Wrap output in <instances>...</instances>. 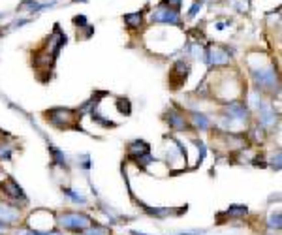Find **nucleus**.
Here are the masks:
<instances>
[{"instance_id": "obj_1", "label": "nucleus", "mask_w": 282, "mask_h": 235, "mask_svg": "<svg viewBox=\"0 0 282 235\" xmlns=\"http://www.w3.org/2000/svg\"><path fill=\"white\" fill-rule=\"evenodd\" d=\"M55 222H57V228H59L60 231L79 235L91 226L92 222H94V218H92L89 213H85V211L62 209V211H57V213H55Z\"/></svg>"}, {"instance_id": "obj_2", "label": "nucleus", "mask_w": 282, "mask_h": 235, "mask_svg": "<svg viewBox=\"0 0 282 235\" xmlns=\"http://www.w3.org/2000/svg\"><path fill=\"white\" fill-rule=\"evenodd\" d=\"M250 75L254 81V87L260 92H278V74L273 64L260 68H250Z\"/></svg>"}, {"instance_id": "obj_3", "label": "nucleus", "mask_w": 282, "mask_h": 235, "mask_svg": "<svg viewBox=\"0 0 282 235\" xmlns=\"http://www.w3.org/2000/svg\"><path fill=\"white\" fill-rule=\"evenodd\" d=\"M0 198H4V200H8L10 203H13V205H17L21 209H26L30 205V200L25 194L23 186L10 175L4 177V181L0 182Z\"/></svg>"}, {"instance_id": "obj_4", "label": "nucleus", "mask_w": 282, "mask_h": 235, "mask_svg": "<svg viewBox=\"0 0 282 235\" xmlns=\"http://www.w3.org/2000/svg\"><path fill=\"white\" fill-rule=\"evenodd\" d=\"M46 121L53 126L60 128V130H70V128H77V121L81 119L77 109L68 108H53L46 111Z\"/></svg>"}, {"instance_id": "obj_5", "label": "nucleus", "mask_w": 282, "mask_h": 235, "mask_svg": "<svg viewBox=\"0 0 282 235\" xmlns=\"http://www.w3.org/2000/svg\"><path fill=\"white\" fill-rule=\"evenodd\" d=\"M205 61H207V64L213 68H224V66H230L231 55L224 45L211 43V45L207 47V51H205Z\"/></svg>"}, {"instance_id": "obj_6", "label": "nucleus", "mask_w": 282, "mask_h": 235, "mask_svg": "<svg viewBox=\"0 0 282 235\" xmlns=\"http://www.w3.org/2000/svg\"><path fill=\"white\" fill-rule=\"evenodd\" d=\"M0 220L10 224L12 228H15V226H21V224H23L25 213H23V209L21 207L10 203L8 200H4V198H0Z\"/></svg>"}, {"instance_id": "obj_7", "label": "nucleus", "mask_w": 282, "mask_h": 235, "mask_svg": "<svg viewBox=\"0 0 282 235\" xmlns=\"http://www.w3.org/2000/svg\"><path fill=\"white\" fill-rule=\"evenodd\" d=\"M164 121L168 122V126H170L171 130H175V132H188V130H190L186 113H184L179 106H175V104L164 113Z\"/></svg>"}, {"instance_id": "obj_8", "label": "nucleus", "mask_w": 282, "mask_h": 235, "mask_svg": "<svg viewBox=\"0 0 282 235\" xmlns=\"http://www.w3.org/2000/svg\"><path fill=\"white\" fill-rule=\"evenodd\" d=\"M249 216V207L247 205H241V203H235V205H230L228 209H224L217 215V224H226V222H233V220H243Z\"/></svg>"}, {"instance_id": "obj_9", "label": "nucleus", "mask_w": 282, "mask_h": 235, "mask_svg": "<svg viewBox=\"0 0 282 235\" xmlns=\"http://www.w3.org/2000/svg\"><path fill=\"white\" fill-rule=\"evenodd\" d=\"M141 207H143L145 215L152 216V218H156V220H166L168 216H179L183 215V213H186L188 211V207L184 205V207H149V205H145V203H139Z\"/></svg>"}, {"instance_id": "obj_10", "label": "nucleus", "mask_w": 282, "mask_h": 235, "mask_svg": "<svg viewBox=\"0 0 282 235\" xmlns=\"http://www.w3.org/2000/svg\"><path fill=\"white\" fill-rule=\"evenodd\" d=\"M152 23H164V25H181V15H179L177 10L168 6L158 8L156 12L152 14Z\"/></svg>"}, {"instance_id": "obj_11", "label": "nucleus", "mask_w": 282, "mask_h": 235, "mask_svg": "<svg viewBox=\"0 0 282 235\" xmlns=\"http://www.w3.org/2000/svg\"><path fill=\"white\" fill-rule=\"evenodd\" d=\"M186 117H188L190 130H209L211 119L205 113H199V111H188Z\"/></svg>"}, {"instance_id": "obj_12", "label": "nucleus", "mask_w": 282, "mask_h": 235, "mask_svg": "<svg viewBox=\"0 0 282 235\" xmlns=\"http://www.w3.org/2000/svg\"><path fill=\"white\" fill-rule=\"evenodd\" d=\"M188 74H190V64L184 61H177L175 64H173V68H171L170 72V81H173L175 77H177V87H181L184 83V79L188 77Z\"/></svg>"}, {"instance_id": "obj_13", "label": "nucleus", "mask_w": 282, "mask_h": 235, "mask_svg": "<svg viewBox=\"0 0 282 235\" xmlns=\"http://www.w3.org/2000/svg\"><path fill=\"white\" fill-rule=\"evenodd\" d=\"M81 235H111V228L107 224H102V222L94 220Z\"/></svg>"}, {"instance_id": "obj_14", "label": "nucleus", "mask_w": 282, "mask_h": 235, "mask_svg": "<svg viewBox=\"0 0 282 235\" xmlns=\"http://www.w3.org/2000/svg\"><path fill=\"white\" fill-rule=\"evenodd\" d=\"M265 226H267V231H271V233H278L282 228V215L280 211L276 209V213H271L269 218H267V222H265Z\"/></svg>"}, {"instance_id": "obj_15", "label": "nucleus", "mask_w": 282, "mask_h": 235, "mask_svg": "<svg viewBox=\"0 0 282 235\" xmlns=\"http://www.w3.org/2000/svg\"><path fill=\"white\" fill-rule=\"evenodd\" d=\"M62 194H64L70 202L77 203V205H87V203H89V200H87L81 192H75V190H72V188H68V186H62Z\"/></svg>"}, {"instance_id": "obj_16", "label": "nucleus", "mask_w": 282, "mask_h": 235, "mask_svg": "<svg viewBox=\"0 0 282 235\" xmlns=\"http://www.w3.org/2000/svg\"><path fill=\"white\" fill-rule=\"evenodd\" d=\"M125 23L128 25L130 28H139L143 25V14H128L125 15Z\"/></svg>"}, {"instance_id": "obj_17", "label": "nucleus", "mask_w": 282, "mask_h": 235, "mask_svg": "<svg viewBox=\"0 0 282 235\" xmlns=\"http://www.w3.org/2000/svg\"><path fill=\"white\" fill-rule=\"evenodd\" d=\"M13 156V145L8 141H0V162L12 160Z\"/></svg>"}, {"instance_id": "obj_18", "label": "nucleus", "mask_w": 282, "mask_h": 235, "mask_svg": "<svg viewBox=\"0 0 282 235\" xmlns=\"http://www.w3.org/2000/svg\"><path fill=\"white\" fill-rule=\"evenodd\" d=\"M207 229H181V231H173L171 235H205Z\"/></svg>"}, {"instance_id": "obj_19", "label": "nucleus", "mask_w": 282, "mask_h": 235, "mask_svg": "<svg viewBox=\"0 0 282 235\" xmlns=\"http://www.w3.org/2000/svg\"><path fill=\"white\" fill-rule=\"evenodd\" d=\"M269 166H271V168H275L276 171H278V169H280V149H278V151H276V155H273V156H271Z\"/></svg>"}, {"instance_id": "obj_20", "label": "nucleus", "mask_w": 282, "mask_h": 235, "mask_svg": "<svg viewBox=\"0 0 282 235\" xmlns=\"http://www.w3.org/2000/svg\"><path fill=\"white\" fill-rule=\"evenodd\" d=\"M12 231H13V228L10 226V224L0 220V235H12Z\"/></svg>"}, {"instance_id": "obj_21", "label": "nucleus", "mask_w": 282, "mask_h": 235, "mask_svg": "<svg viewBox=\"0 0 282 235\" xmlns=\"http://www.w3.org/2000/svg\"><path fill=\"white\" fill-rule=\"evenodd\" d=\"M164 2V6L168 4V8H179V4H181V0H162Z\"/></svg>"}, {"instance_id": "obj_22", "label": "nucleus", "mask_w": 282, "mask_h": 235, "mask_svg": "<svg viewBox=\"0 0 282 235\" xmlns=\"http://www.w3.org/2000/svg\"><path fill=\"white\" fill-rule=\"evenodd\" d=\"M199 6H202V4H197V2H196V4H194V6H192V10H190V17H192V15H196V14H197V8H199Z\"/></svg>"}, {"instance_id": "obj_23", "label": "nucleus", "mask_w": 282, "mask_h": 235, "mask_svg": "<svg viewBox=\"0 0 282 235\" xmlns=\"http://www.w3.org/2000/svg\"><path fill=\"white\" fill-rule=\"evenodd\" d=\"M128 235H151V233H143V231H138V229H130Z\"/></svg>"}, {"instance_id": "obj_24", "label": "nucleus", "mask_w": 282, "mask_h": 235, "mask_svg": "<svg viewBox=\"0 0 282 235\" xmlns=\"http://www.w3.org/2000/svg\"><path fill=\"white\" fill-rule=\"evenodd\" d=\"M202 2H205V0H199V4H202Z\"/></svg>"}]
</instances>
